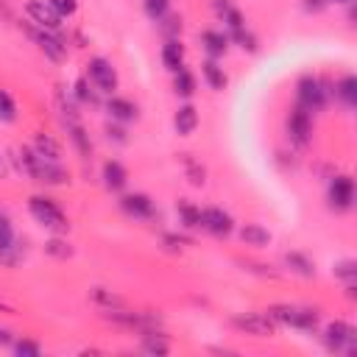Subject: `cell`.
Wrapping results in <instances>:
<instances>
[{"label": "cell", "mask_w": 357, "mask_h": 357, "mask_svg": "<svg viewBox=\"0 0 357 357\" xmlns=\"http://www.w3.org/2000/svg\"><path fill=\"white\" fill-rule=\"evenodd\" d=\"M28 209H31V215L36 218V223H42L45 229H50V231H67V218H64V212L50 201V198H45V195H31V201H28Z\"/></svg>", "instance_id": "6da1fadb"}, {"label": "cell", "mask_w": 357, "mask_h": 357, "mask_svg": "<svg viewBox=\"0 0 357 357\" xmlns=\"http://www.w3.org/2000/svg\"><path fill=\"white\" fill-rule=\"evenodd\" d=\"M271 321L273 324H287V326H296V329H315V310H304V307H290V304H273L268 310Z\"/></svg>", "instance_id": "7a4b0ae2"}, {"label": "cell", "mask_w": 357, "mask_h": 357, "mask_svg": "<svg viewBox=\"0 0 357 357\" xmlns=\"http://www.w3.org/2000/svg\"><path fill=\"white\" fill-rule=\"evenodd\" d=\"M298 106H304L307 112H318V109L326 106V89L318 78L304 75L298 81Z\"/></svg>", "instance_id": "3957f363"}, {"label": "cell", "mask_w": 357, "mask_h": 357, "mask_svg": "<svg viewBox=\"0 0 357 357\" xmlns=\"http://www.w3.org/2000/svg\"><path fill=\"white\" fill-rule=\"evenodd\" d=\"M324 340L332 351H354V343H357V332L351 324H343V321H335L326 326L324 332Z\"/></svg>", "instance_id": "277c9868"}, {"label": "cell", "mask_w": 357, "mask_h": 357, "mask_svg": "<svg viewBox=\"0 0 357 357\" xmlns=\"http://www.w3.org/2000/svg\"><path fill=\"white\" fill-rule=\"evenodd\" d=\"M231 324L237 329H243L245 335H257V337H271L273 335V321L268 312H245V315H234Z\"/></svg>", "instance_id": "5b68a950"}, {"label": "cell", "mask_w": 357, "mask_h": 357, "mask_svg": "<svg viewBox=\"0 0 357 357\" xmlns=\"http://www.w3.org/2000/svg\"><path fill=\"white\" fill-rule=\"evenodd\" d=\"M89 78H92V84H95L100 92H114V89H117V73H114L112 61L103 59V56L89 59Z\"/></svg>", "instance_id": "8992f818"}, {"label": "cell", "mask_w": 357, "mask_h": 357, "mask_svg": "<svg viewBox=\"0 0 357 357\" xmlns=\"http://www.w3.org/2000/svg\"><path fill=\"white\" fill-rule=\"evenodd\" d=\"M25 14H28L39 28H45V31H59V28H61V17L50 8L47 0H28V3H25Z\"/></svg>", "instance_id": "52a82bcc"}, {"label": "cell", "mask_w": 357, "mask_h": 357, "mask_svg": "<svg viewBox=\"0 0 357 357\" xmlns=\"http://www.w3.org/2000/svg\"><path fill=\"white\" fill-rule=\"evenodd\" d=\"M351 201H354V181L349 176H335L329 181V204L332 209H351Z\"/></svg>", "instance_id": "ba28073f"}, {"label": "cell", "mask_w": 357, "mask_h": 357, "mask_svg": "<svg viewBox=\"0 0 357 357\" xmlns=\"http://www.w3.org/2000/svg\"><path fill=\"white\" fill-rule=\"evenodd\" d=\"M231 215L229 212H223V209H218V206H206V209H201V229H206L209 234H215V237H226V234H231Z\"/></svg>", "instance_id": "9c48e42d"}, {"label": "cell", "mask_w": 357, "mask_h": 357, "mask_svg": "<svg viewBox=\"0 0 357 357\" xmlns=\"http://www.w3.org/2000/svg\"><path fill=\"white\" fill-rule=\"evenodd\" d=\"M287 131L290 137L298 142V145H307L310 142V134H312V117L304 106H296L290 112V120H287Z\"/></svg>", "instance_id": "30bf717a"}, {"label": "cell", "mask_w": 357, "mask_h": 357, "mask_svg": "<svg viewBox=\"0 0 357 357\" xmlns=\"http://www.w3.org/2000/svg\"><path fill=\"white\" fill-rule=\"evenodd\" d=\"M31 36H33L36 45L45 50L47 59H53V61H64V56H67V45L56 36V31H45V28H39V31H31Z\"/></svg>", "instance_id": "8fae6325"}, {"label": "cell", "mask_w": 357, "mask_h": 357, "mask_svg": "<svg viewBox=\"0 0 357 357\" xmlns=\"http://www.w3.org/2000/svg\"><path fill=\"white\" fill-rule=\"evenodd\" d=\"M120 206L131 215V218H151L153 215V201L148 198V195H142V192H134V195H126L123 201H120Z\"/></svg>", "instance_id": "7c38bea8"}, {"label": "cell", "mask_w": 357, "mask_h": 357, "mask_svg": "<svg viewBox=\"0 0 357 357\" xmlns=\"http://www.w3.org/2000/svg\"><path fill=\"white\" fill-rule=\"evenodd\" d=\"M162 64H165L170 73H176V70L184 67V47H181L178 39H167V42L162 45Z\"/></svg>", "instance_id": "4fadbf2b"}, {"label": "cell", "mask_w": 357, "mask_h": 357, "mask_svg": "<svg viewBox=\"0 0 357 357\" xmlns=\"http://www.w3.org/2000/svg\"><path fill=\"white\" fill-rule=\"evenodd\" d=\"M173 126H176V131H178L181 137H190V134L195 131V126H198V112H195V106H190V103L178 106Z\"/></svg>", "instance_id": "5bb4252c"}, {"label": "cell", "mask_w": 357, "mask_h": 357, "mask_svg": "<svg viewBox=\"0 0 357 357\" xmlns=\"http://www.w3.org/2000/svg\"><path fill=\"white\" fill-rule=\"evenodd\" d=\"M126 181H128L126 167H123L120 162L109 159V162L103 165V184H106L109 190H123V187H126Z\"/></svg>", "instance_id": "9a60e30c"}, {"label": "cell", "mask_w": 357, "mask_h": 357, "mask_svg": "<svg viewBox=\"0 0 357 357\" xmlns=\"http://www.w3.org/2000/svg\"><path fill=\"white\" fill-rule=\"evenodd\" d=\"M240 240H243L245 245H257V248H262V245L271 243V231L262 229L259 223H245V226L240 229Z\"/></svg>", "instance_id": "2e32d148"}, {"label": "cell", "mask_w": 357, "mask_h": 357, "mask_svg": "<svg viewBox=\"0 0 357 357\" xmlns=\"http://www.w3.org/2000/svg\"><path fill=\"white\" fill-rule=\"evenodd\" d=\"M106 109H109V114H112L114 120H120V123H128V120L137 117V106H134L131 100H126V98H112V100L106 103Z\"/></svg>", "instance_id": "e0dca14e"}, {"label": "cell", "mask_w": 357, "mask_h": 357, "mask_svg": "<svg viewBox=\"0 0 357 357\" xmlns=\"http://www.w3.org/2000/svg\"><path fill=\"white\" fill-rule=\"evenodd\" d=\"M33 151H36L39 156L50 159V162H59V159H61V148H59V142H56L50 134H36V139H33Z\"/></svg>", "instance_id": "ac0fdd59"}, {"label": "cell", "mask_w": 357, "mask_h": 357, "mask_svg": "<svg viewBox=\"0 0 357 357\" xmlns=\"http://www.w3.org/2000/svg\"><path fill=\"white\" fill-rule=\"evenodd\" d=\"M201 42H204V47H206V53H209L212 59L223 56V53H226V47H229V39H226L220 31H204Z\"/></svg>", "instance_id": "d6986e66"}, {"label": "cell", "mask_w": 357, "mask_h": 357, "mask_svg": "<svg viewBox=\"0 0 357 357\" xmlns=\"http://www.w3.org/2000/svg\"><path fill=\"white\" fill-rule=\"evenodd\" d=\"M201 70H204V78H206V84H209L212 89H223V86H226V73H223V67H218L215 59H206V61L201 64Z\"/></svg>", "instance_id": "ffe728a7"}, {"label": "cell", "mask_w": 357, "mask_h": 357, "mask_svg": "<svg viewBox=\"0 0 357 357\" xmlns=\"http://www.w3.org/2000/svg\"><path fill=\"white\" fill-rule=\"evenodd\" d=\"M173 89L181 95V98H190L192 92H195V78H192V73L190 70H176V78H173Z\"/></svg>", "instance_id": "44dd1931"}, {"label": "cell", "mask_w": 357, "mask_h": 357, "mask_svg": "<svg viewBox=\"0 0 357 357\" xmlns=\"http://www.w3.org/2000/svg\"><path fill=\"white\" fill-rule=\"evenodd\" d=\"M11 248H14V226H11V218L0 209V257Z\"/></svg>", "instance_id": "7402d4cb"}, {"label": "cell", "mask_w": 357, "mask_h": 357, "mask_svg": "<svg viewBox=\"0 0 357 357\" xmlns=\"http://www.w3.org/2000/svg\"><path fill=\"white\" fill-rule=\"evenodd\" d=\"M337 95H340V100H343L346 106H354V103H357V78H354V75L340 78V84H337Z\"/></svg>", "instance_id": "603a6c76"}, {"label": "cell", "mask_w": 357, "mask_h": 357, "mask_svg": "<svg viewBox=\"0 0 357 357\" xmlns=\"http://www.w3.org/2000/svg\"><path fill=\"white\" fill-rule=\"evenodd\" d=\"M284 262H287L296 273H301V276H312V273H315V265H312L304 254H296V251H293V254H284Z\"/></svg>", "instance_id": "cb8c5ba5"}, {"label": "cell", "mask_w": 357, "mask_h": 357, "mask_svg": "<svg viewBox=\"0 0 357 357\" xmlns=\"http://www.w3.org/2000/svg\"><path fill=\"white\" fill-rule=\"evenodd\" d=\"M0 120L3 123H14L17 120V103L11 100V95L6 89H0Z\"/></svg>", "instance_id": "d4e9b609"}, {"label": "cell", "mask_w": 357, "mask_h": 357, "mask_svg": "<svg viewBox=\"0 0 357 357\" xmlns=\"http://www.w3.org/2000/svg\"><path fill=\"white\" fill-rule=\"evenodd\" d=\"M142 8H145V14L151 20H162L167 14V8H170V0H142Z\"/></svg>", "instance_id": "484cf974"}, {"label": "cell", "mask_w": 357, "mask_h": 357, "mask_svg": "<svg viewBox=\"0 0 357 357\" xmlns=\"http://www.w3.org/2000/svg\"><path fill=\"white\" fill-rule=\"evenodd\" d=\"M178 215H181L184 226H201V209H195L192 204L181 201V204H178Z\"/></svg>", "instance_id": "4316f807"}, {"label": "cell", "mask_w": 357, "mask_h": 357, "mask_svg": "<svg viewBox=\"0 0 357 357\" xmlns=\"http://www.w3.org/2000/svg\"><path fill=\"white\" fill-rule=\"evenodd\" d=\"M70 137H73V142L78 145V151H81L84 156H89L92 145H89V139H86V131H84L78 123H73V126H70Z\"/></svg>", "instance_id": "83f0119b"}, {"label": "cell", "mask_w": 357, "mask_h": 357, "mask_svg": "<svg viewBox=\"0 0 357 357\" xmlns=\"http://www.w3.org/2000/svg\"><path fill=\"white\" fill-rule=\"evenodd\" d=\"M231 39H234L240 47H245V50H257V39H254L251 31H245V25H243V28H234V31H231Z\"/></svg>", "instance_id": "f1b7e54d"}, {"label": "cell", "mask_w": 357, "mask_h": 357, "mask_svg": "<svg viewBox=\"0 0 357 357\" xmlns=\"http://www.w3.org/2000/svg\"><path fill=\"white\" fill-rule=\"evenodd\" d=\"M50 8L59 14V17H73L75 8H78V0H47Z\"/></svg>", "instance_id": "f546056e"}, {"label": "cell", "mask_w": 357, "mask_h": 357, "mask_svg": "<svg viewBox=\"0 0 357 357\" xmlns=\"http://www.w3.org/2000/svg\"><path fill=\"white\" fill-rule=\"evenodd\" d=\"M184 165H187V173H190V181L192 184H204V167H198L190 156H184Z\"/></svg>", "instance_id": "4dcf8cb0"}, {"label": "cell", "mask_w": 357, "mask_h": 357, "mask_svg": "<svg viewBox=\"0 0 357 357\" xmlns=\"http://www.w3.org/2000/svg\"><path fill=\"white\" fill-rule=\"evenodd\" d=\"M354 273H357V268H354V262L351 259H346V262H337L335 265V276H340V279H354Z\"/></svg>", "instance_id": "1f68e13d"}, {"label": "cell", "mask_w": 357, "mask_h": 357, "mask_svg": "<svg viewBox=\"0 0 357 357\" xmlns=\"http://www.w3.org/2000/svg\"><path fill=\"white\" fill-rule=\"evenodd\" d=\"M14 349H17V354H22V357H39V351H42V349H39L36 343H31V340H20Z\"/></svg>", "instance_id": "d6a6232c"}, {"label": "cell", "mask_w": 357, "mask_h": 357, "mask_svg": "<svg viewBox=\"0 0 357 357\" xmlns=\"http://www.w3.org/2000/svg\"><path fill=\"white\" fill-rule=\"evenodd\" d=\"M75 98L84 100V103H95V95H92L89 86H86V78H81V81L75 84Z\"/></svg>", "instance_id": "836d02e7"}, {"label": "cell", "mask_w": 357, "mask_h": 357, "mask_svg": "<svg viewBox=\"0 0 357 357\" xmlns=\"http://www.w3.org/2000/svg\"><path fill=\"white\" fill-rule=\"evenodd\" d=\"M145 351H156V354H165V351H167V343H165V340H159L156 335H148V340H145Z\"/></svg>", "instance_id": "e575fe53"}, {"label": "cell", "mask_w": 357, "mask_h": 357, "mask_svg": "<svg viewBox=\"0 0 357 357\" xmlns=\"http://www.w3.org/2000/svg\"><path fill=\"white\" fill-rule=\"evenodd\" d=\"M92 296H95L98 301H103V304H109V307H120V304H123L120 298H114V296H109V293H103V287H95V290H92Z\"/></svg>", "instance_id": "d590c367"}, {"label": "cell", "mask_w": 357, "mask_h": 357, "mask_svg": "<svg viewBox=\"0 0 357 357\" xmlns=\"http://www.w3.org/2000/svg\"><path fill=\"white\" fill-rule=\"evenodd\" d=\"M61 245H64L61 240H50V243H47V251L56 254V257H70V248H61Z\"/></svg>", "instance_id": "8d00e7d4"}, {"label": "cell", "mask_w": 357, "mask_h": 357, "mask_svg": "<svg viewBox=\"0 0 357 357\" xmlns=\"http://www.w3.org/2000/svg\"><path fill=\"white\" fill-rule=\"evenodd\" d=\"M326 6V0H304V8L307 11H321Z\"/></svg>", "instance_id": "74e56055"}, {"label": "cell", "mask_w": 357, "mask_h": 357, "mask_svg": "<svg viewBox=\"0 0 357 357\" xmlns=\"http://www.w3.org/2000/svg\"><path fill=\"white\" fill-rule=\"evenodd\" d=\"M6 173H8V165H6V159H3V153H0V178H6Z\"/></svg>", "instance_id": "f35d334b"}, {"label": "cell", "mask_w": 357, "mask_h": 357, "mask_svg": "<svg viewBox=\"0 0 357 357\" xmlns=\"http://www.w3.org/2000/svg\"><path fill=\"white\" fill-rule=\"evenodd\" d=\"M8 340H11V335L6 329H0V343H8Z\"/></svg>", "instance_id": "ab89813d"}, {"label": "cell", "mask_w": 357, "mask_h": 357, "mask_svg": "<svg viewBox=\"0 0 357 357\" xmlns=\"http://www.w3.org/2000/svg\"><path fill=\"white\" fill-rule=\"evenodd\" d=\"M335 3H351V0H335Z\"/></svg>", "instance_id": "60d3db41"}]
</instances>
